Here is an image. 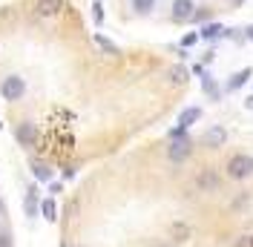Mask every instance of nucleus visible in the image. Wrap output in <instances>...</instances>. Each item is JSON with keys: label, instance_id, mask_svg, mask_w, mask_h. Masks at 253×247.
I'll return each instance as SVG.
<instances>
[{"label": "nucleus", "instance_id": "22", "mask_svg": "<svg viewBox=\"0 0 253 247\" xmlns=\"http://www.w3.org/2000/svg\"><path fill=\"white\" fill-rule=\"evenodd\" d=\"M233 247H253V233H245V236H239Z\"/></svg>", "mask_w": 253, "mask_h": 247}, {"label": "nucleus", "instance_id": "7", "mask_svg": "<svg viewBox=\"0 0 253 247\" xmlns=\"http://www.w3.org/2000/svg\"><path fill=\"white\" fill-rule=\"evenodd\" d=\"M224 141H227V129H224V126H210V129L205 132V144L210 147V150L224 147Z\"/></svg>", "mask_w": 253, "mask_h": 247}, {"label": "nucleus", "instance_id": "19", "mask_svg": "<svg viewBox=\"0 0 253 247\" xmlns=\"http://www.w3.org/2000/svg\"><path fill=\"white\" fill-rule=\"evenodd\" d=\"M32 172H35V178H38V181H49V178H52V170L43 167V164H38V161L32 164Z\"/></svg>", "mask_w": 253, "mask_h": 247}, {"label": "nucleus", "instance_id": "15", "mask_svg": "<svg viewBox=\"0 0 253 247\" xmlns=\"http://www.w3.org/2000/svg\"><path fill=\"white\" fill-rule=\"evenodd\" d=\"M190 224H184V221H175L173 227H170V236H173V242H187L190 239Z\"/></svg>", "mask_w": 253, "mask_h": 247}, {"label": "nucleus", "instance_id": "17", "mask_svg": "<svg viewBox=\"0 0 253 247\" xmlns=\"http://www.w3.org/2000/svg\"><path fill=\"white\" fill-rule=\"evenodd\" d=\"M95 43H98V46L104 49L107 55H121V49L115 46V43H112L110 38H104V35H95Z\"/></svg>", "mask_w": 253, "mask_h": 247}, {"label": "nucleus", "instance_id": "5", "mask_svg": "<svg viewBox=\"0 0 253 247\" xmlns=\"http://www.w3.org/2000/svg\"><path fill=\"white\" fill-rule=\"evenodd\" d=\"M193 12H196V3L193 0H173V20L175 23H187L190 17H193Z\"/></svg>", "mask_w": 253, "mask_h": 247}, {"label": "nucleus", "instance_id": "20", "mask_svg": "<svg viewBox=\"0 0 253 247\" xmlns=\"http://www.w3.org/2000/svg\"><path fill=\"white\" fill-rule=\"evenodd\" d=\"M190 20H193V23H207V20H213V12H210V9H196Z\"/></svg>", "mask_w": 253, "mask_h": 247}, {"label": "nucleus", "instance_id": "4", "mask_svg": "<svg viewBox=\"0 0 253 247\" xmlns=\"http://www.w3.org/2000/svg\"><path fill=\"white\" fill-rule=\"evenodd\" d=\"M196 187L202 190V193H216L221 187V178L216 170H210V167H202L199 170V175H196Z\"/></svg>", "mask_w": 253, "mask_h": 247}, {"label": "nucleus", "instance_id": "18", "mask_svg": "<svg viewBox=\"0 0 253 247\" xmlns=\"http://www.w3.org/2000/svg\"><path fill=\"white\" fill-rule=\"evenodd\" d=\"M132 9H135V15H150L156 9V0H132Z\"/></svg>", "mask_w": 253, "mask_h": 247}, {"label": "nucleus", "instance_id": "16", "mask_svg": "<svg viewBox=\"0 0 253 247\" xmlns=\"http://www.w3.org/2000/svg\"><path fill=\"white\" fill-rule=\"evenodd\" d=\"M41 213H43V218H46V221H55V218H58V207H55V201L43 199V201H41Z\"/></svg>", "mask_w": 253, "mask_h": 247}, {"label": "nucleus", "instance_id": "10", "mask_svg": "<svg viewBox=\"0 0 253 247\" xmlns=\"http://www.w3.org/2000/svg\"><path fill=\"white\" fill-rule=\"evenodd\" d=\"M167 78H170V83H173V86H184V83H187V78H190V69H187V66H181V63H175V66H170Z\"/></svg>", "mask_w": 253, "mask_h": 247}, {"label": "nucleus", "instance_id": "25", "mask_svg": "<svg viewBox=\"0 0 253 247\" xmlns=\"http://www.w3.org/2000/svg\"><path fill=\"white\" fill-rule=\"evenodd\" d=\"M245 41H251V43H253V23L245 29Z\"/></svg>", "mask_w": 253, "mask_h": 247}, {"label": "nucleus", "instance_id": "11", "mask_svg": "<svg viewBox=\"0 0 253 247\" xmlns=\"http://www.w3.org/2000/svg\"><path fill=\"white\" fill-rule=\"evenodd\" d=\"M63 9V0H38V15L52 17Z\"/></svg>", "mask_w": 253, "mask_h": 247}, {"label": "nucleus", "instance_id": "14", "mask_svg": "<svg viewBox=\"0 0 253 247\" xmlns=\"http://www.w3.org/2000/svg\"><path fill=\"white\" fill-rule=\"evenodd\" d=\"M202 89H205V92L210 95V101H219V98H221V89L216 86V81L207 75V72L202 75Z\"/></svg>", "mask_w": 253, "mask_h": 247}, {"label": "nucleus", "instance_id": "23", "mask_svg": "<svg viewBox=\"0 0 253 247\" xmlns=\"http://www.w3.org/2000/svg\"><path fill=\"white\" fill-rule=\"evenodd\" d=\"M196 41H199V32H190V35H184V41H181V46H184V49H190L193 43H196Z\"/></svg>", "mask_w": 253, "mask_h": 247}, {"label": "nucleus", "instance_id": "12", "mask_svg": "<svg viewBox=\"0 0 253 247\" xmlns=\"http://www.w3.org/2000/svg\"><path fill=\"white\" fill-rule=\"evenodd\" d=\"M202 118V107H187L181 115H178V126H184V129H190L193 124Z\"/></svg>", "mask_w": 253, "mask_h": 247}, {"label": "nucleus", "instance_id": "3", "mask_svg": "<svg viewBox=\"0 0 253 247\" xmlns=\"http://www.w3.org/2000/svg\"><path fill=\"white\" fill-rule=\"evenodd\" d=\"M0 92H3V98H6V101H20V98H23V92H26V83H23V78L9 75L3 83H0Z\"/></svg>", "mask_w": 253, "mask_h": 247}, {"label": "nucleus", "instance_id": "8", "mask_svg": "<svg viewBox=\"0 0 253 247\" xmlns=\"http://www.w3.org/2000/svg\"><path fill=\"white\" fill-rule=\"evenodd\" d=\"M251 75H253V69L251 66H245V69H239V72H233L230 75V81H227V92H239L248 81H251Z\"/></svg>", "mask_w": 253, "mask_h": 247}, {"label": "nucleus", "instance_id": "28", "mask_svg": "<svg viewBox=\"0 0 253 247\" xmlns=\"http://www.w3.org/2000/svg\"><path fill=\"white\" fill-rule=\"evenodd\" d=\"M0 213H3V204H0Z\"/></svg>", "mask_w": 253, "mask_h": 247}, {"label": "nucleus", "instance_id": "24", "mask_svg": "<svg viewBox=\"0 0 253 247\" xmlns=\"http://www.w3.org/2000/svg\"><path fill=\"white\" fill-rule=\"evenodd\" d=\"M0 247H12V242H9V236H6V233H0Z\"/></svg>", "mask_w": 253, "mask_h": 247}, {"label": "nucleus", "instance_id": "26", "mask_svg": "<svg viewBox=\"0 0 253 247\" xmlns=\"http://www.w3.org/2000/svg\"><path fill=\"white\" fill-rule=\"evenodd\" d=\"M242 3H245V0H233V6H242Z\"/></svg>", "mask_w": 253, "mask_h": 247}, {"label": "nucleus", "instance_id": "1", "mask_svg": "<svg viewBox=\"0 0 253 247\" xmlns=\"http://www.w3.org/2000/svg\"><path fill=\"white\" fill-rule=\"evenodd\" d=\"M227 175L233 181H245L253 175V155L248 153H233L227 158Z\"/></svg>", "mask_w": 253, "mask_h": 247}, {"label": "nucleus", "instance_id": "21", "mask_svg": "<svg viewBox=\"0 0 253 247\" xmlns=\"http://www.w3.org/2000/svg\"><path fill=\"white\" fill-rule=\"evenodd\" d=\"M92 20H95V26H101V23H104V6H101L98 0L92 3Z\"/></svg>", "mask_w": 253, "mask_h": 247}, {"label": "nucleus", "instance_id": "13", "mask_svg": "<svg viewBox=\"0 0 253 247\" xmlns=\"http://www.w3.org/2000/svg\"><path fill=\"white\" fill-rule=\"evenodd\" d=\"M23 210H26V216H38V213H41V201H38V190H35V187H32L29 193H26Z\"/></svg>", "mask_w": 253, "mask_h": 247}, {"label": "nucleus", "instance_id": "6", "mask_svg": "<svg viewBox=\"0 0 253 247\" xmlns=\"http://www.w3.org/2000/svg\"><path fill=\"white\" fill-rule=\"evenodd\" d=\"M15 138H17V144H23V147H35V141H38V126L35 124H20L15 129Z\"/></svg>", "mask_w": 253, "mask_h": 247}, {"label": "nucleus", "instance_id": "9", "mask_svg": "<svg viewBox=\"0 0 253 247\" xmlns=\"http://www.w3.org/2000/svg\"><path fill=\"white\" fill-rule=\"evenodd\" d=\"M221 35H224V26L216 23V20H207V23H202V29H199V38L202 41H216Z\"/></svg>", "mask_w": 253, "mask_h": 247}, {"label": "nucleus", "instance_id": "2", "mask_svg": "<svg viewBox=\"0 0 253 247\" xmlns=\"http://www.w3.org/2000/svg\"><path fill=\"white\" fill-rule=\"evenodd\" d=\"M190 153H193V141H190V135H181V138H170V147H167V158H170L173 164H181V161H187Z\"/></svg>", "mask_w": 253, "mask_h": 247}, {"label": "nucleus", "instance_id": "27", "mask_svg": "<svg viewBox=\"0 0 253 247\" xmlns=\"http://www.w3.org/2000/svg\"><path fill=\"white\" fill-rule=\"evenodd\" d=\"M156 247H167V245H156Z\"/></svg>", "mask_w": 253, "mask_h": 247}]
</instances>
